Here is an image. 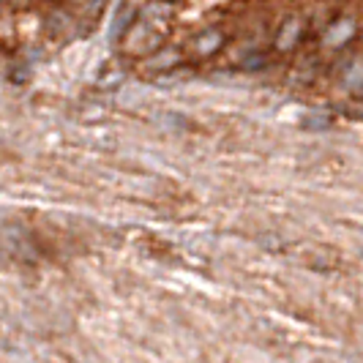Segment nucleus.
Masks as SVG:
<instances>
[{
    "label": "nucleus",
    "instance_id": "0eeeda50",
    "mask_svg": "<svg viewBox=\"0 0 363 363\" xmlns=\"http://www.w3.org/2000/svg\"><path fill=\"white\" fill-rule=\"evenodd\" d=\"M342 85H345L350 93H358V96H361V91H363V57H352V60L347 63L345 74H342Z\"/></svg>",
    "mask_w": 363,
    "mask_h": 363
},
{
    "label": "nucleus",
    "instance_id": "423d86ee",
    "mask_svg": "<svg viewBox=\"0 0 363 363\" xmlns=\"http://www.w3.org/2000/svg\"><path fill=\"white\" fill-rule=\"evenodd\" d=\"M137 14H140L137 9H131V6H121V9H118V14L112 17V25H109V38H112V41H121V38L131 30V25L137 22Z\"/></svg>",
    "mask_w": 363,
    "mask_h": 363
},
{
    "label": "nucleus",
    "instance_id": "9d476101",
    "mask_svg": "<svg viewBox=\"0 0 363 363\" xmlns=\"http://www.w3.org/2000/svg\"><path fill=\"white\" fill-rule=\"evenodd\" d=\"M6 74H9V79L11 82H25L28 77H30V66L25 63V60H17V66L11 69V66H6Z\"/></svg>",
    "mask_w": 363,
    "mask_h": 363
},
{
    "label": "nucleus",
    "instance_id": "1a4fd4ad",
    "mask_svg": "<svg viewBox=\"0 0 363 363\" xmlns=\"http://www.w3.org/2000/svg\"><path fill=\"white\" fill-rule=\"evenodd\" d=\"M69 25H72V19H69V14H63V11H52V14L47 17V28H50L52 36H60Z\"/></svg>",
    "mask_w": 363,
    "mask_h": 363
},
{
    "label": "nucleus",
    "instance_id": "39448f33",
    "mask_svg": "<svg viewBox=\"0 0 363 363\" xmlns=\"http://www.w3.org/2000/svg\"><path fill=\"white\" fill-rule=\"evenodd\" d=\"M181 63H183V52L178 47H162L159 52L147 55L145 60H143V69L153 74H164V72L178 69Z\"/></svg>",
    "mask_w": 363,
    "mask_h": 363
},
{
    "label": "nucleus",
    "instance_id": "9b49d317",
    "mask_svg": "<svg viewBox=\"0 0 363 363\" xmlns=\"http://www.w3.org/2000/svg\"><path fill=\"white\" fill-rule=\"evenodd\" d=\"M6 6H14V9H25L28 6V0H3Z\"/></svg>",
    "mask_w": 363,
    "mask_h": 363
},
{
    "label": "nucleus",
    "instance_id": "f03ea898",
    "mask_svg": "<svg viewBox=\"0 0 363 363\" xmlns=\"http://www.w3.org/2000/svg\"><path fill=\"white\" fill-rule=\"evenodd\" d=\"M303 33H306V19L301 17V14L284 17L281 25H279V30H276V36H273V50L276 52H292L301 44Z\"/></svg>",
    "mask_w": 363,
    "mask_h": 363
},
{
    "label": "nucleus",
    "instance_id": "20e7f679",
    "mask_svg": "<svg viewBox=\"0 0 363 363\" xmlns=\"http://www.w3.org/2000/svg\"><path fill=\"white\" fill-rule=\"evenodd\" d=\"M224 44H227V33L216 25H211V28H202L200 33L191 38L189 50H191L194 57H211V55L221 52Z\"/></svg>",
    "mask_w": 363,
    "mask_h": 363
},
{
    "label": "nucleus",
    "instance_id": "7ed1b4c3",
    "mask_svg": "<svg viewBox=\"0 0 363 363\" xmlns=\"http://www.w3.org/2000/svg\"><path fill=\"white\" fill-rule=\"evenodd\" d=\"M355 33H358V19L352 17V14L350 17L342 14V17H336L323 30V47L325 50H342V47H347L355 38Z\"/></svg>",
    "mask_w": 363,
    "mask_h": 363
},
{
    "label": "nucleus",
    "instance_id": "6e6552de",
    "mask_svg": "<svg viewBox=\"0 0 363 363\" xmlns=\"http://www.w3.org/2000/svg\"><path fill=\"white\" fill-rule=\"evenodd\" d=\"M74 6H77V11H79L82 17L99 19V14H101L104 6H107V0H74Z\"/></svg>",
    "mask_w": 363,
    "mask_h": 363
},
{
    "label": "nucleus",
    "instance_id": "f257e3e1",
    "mask_svg": "<svg viewBox=\"0 0 363 363\" xmlns=\"http://www.w3.org/2000/svg\"><path fill=\"white\" fill-rule=\"evenodd\" d=\"M172 17H175V6L169 0H150L145 9H140L137 22L123 36V50L140 55V57L159 52L164 47V38L169 33Z\"/></svg>",
    "mask_w": 363,
    "mask_h": 363
}]
</instances>
